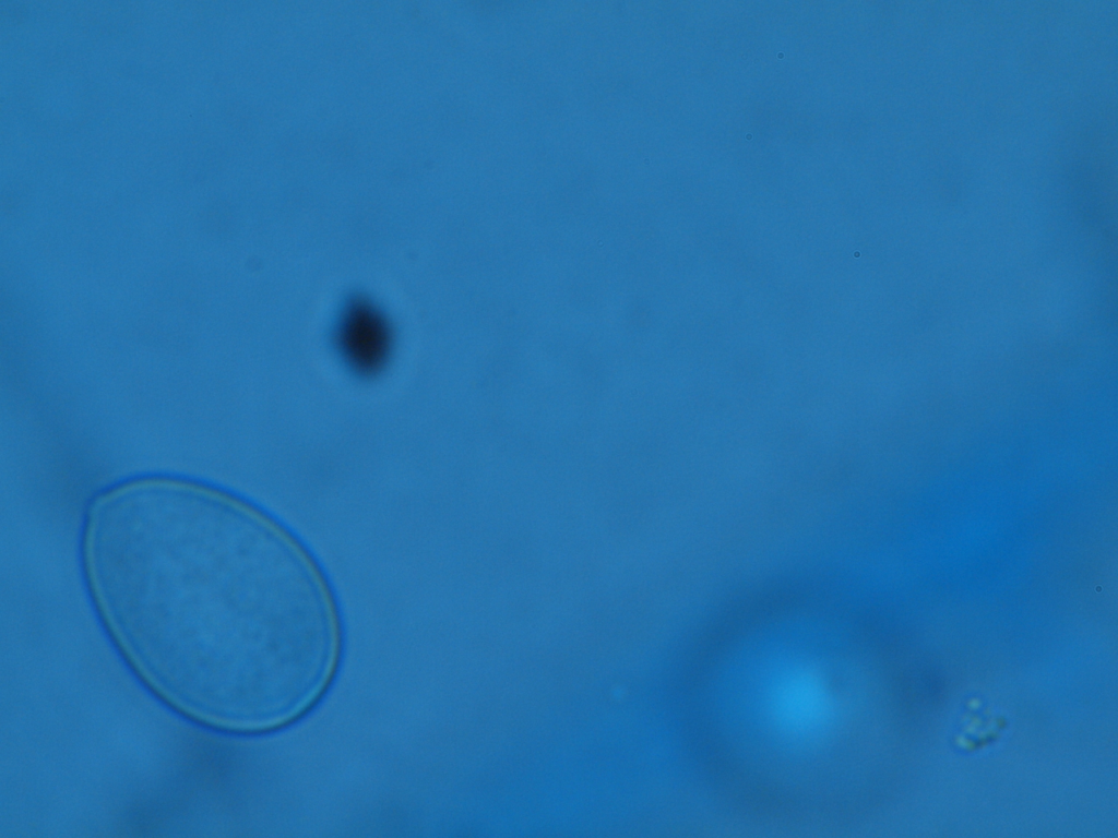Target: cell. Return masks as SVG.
Listing matches in <instances>:
<instances>
[{"instance_id": "obj_1", "label": "cell", "mask_w": 1118, "mask_h": 838, "mask_svg": "<svg viewBox=\"0 0 1118 838\" xmlns=\"http://www.w3.org/2000/svg\"><path fill=\"white\" fill-rule=\"evenodd\" d=\"M271 541L263 522L222 493L145 480L96 503L85 561L121 638L205 645L214 687L263 675L289 651L296 566L271 567Z\"/></svg>"}, {"instance_id": "obj_2", "label": "cell", "mask_w": 1118, "mask_h": 838, "mask_svg": "<svg viewBox=\"0 0 1118 838\" xmlns=\"http://www.w3.org/2000/svg\"><path fill=\"white\" fill-rule=\"evenodd\" d=\"M340 348L348 363L361 373L378 370L388 357L390 331L382 314L371 304L355 301L338 325Z\"/></svg>"}]
</instances>
